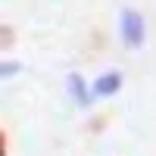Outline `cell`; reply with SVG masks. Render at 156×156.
Returning <instances> with one entry per match:
<instances>
[{
	"label": "cell",
	"instance_id": "obj_1",
	"mask_svg": "<svg viewBox=\"0 0 156 156\" xmlns=\"http://www.w3.org/2000/svg\"><path fill=\"white\" fill-rule=\"evenodd\" d=\"M122 37H125L128 47H140V44H144L147 31H144V19H140V12H134V9H125L122 12Z\"/></svg>",
	"mask_w": 156,
	"mask_h": 156
},
{
	"label": "cell",
	"instance_id": "obj_2",
	"mask_svg": "<svg viewBox=\"0 0 156 156\" xmlns=\"http://www.w3.org/2000/svg\"><path fill=\"white\" fill-rule=\"evenodd\" d=\"M119 87H122V75H119V72H106V75H100V78H97L94 94H100V97H109V94H115Z\"/></svg>",
	"mask_w": 156,
	"mask_h": 156
},
{
	"label": "cell",
	"instance_id": "obj_3",
	"mask_svg": "<svg viewBox=\"0 0 156 156\" xmlns=\"http://www.w3.org/2000/svg\"><path fill=\"white\" fill-rule=\"evenodd\" d=\"M69 90H72L75 103H81V106L90 103V94H87V87H84V81H81V75H69Z\"/></svg>",
	"mask_w": 156,
	"mask_h": 156
},
{
	"label": "cell",
	"instance_id": "obj_4",
	"mask_svg": "<svg viewBox=\"0 0 156 156\" xmlns=\"http://www.w3.org/2000/svg\"><path fill=\"white\" fill-rule=\"evenodd\" d=\"M19 66H16V62H9V66H6V62H3V75H12V72H16Z\"/></svg>",
	"mask_w": 156,
	"mask_h": 156
}]
</instances>
